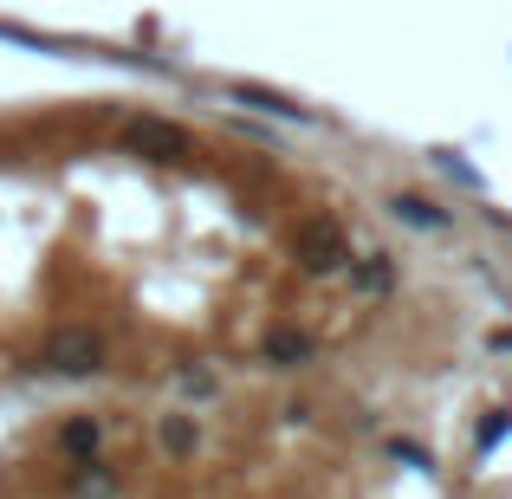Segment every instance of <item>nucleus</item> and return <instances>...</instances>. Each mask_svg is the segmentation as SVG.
I'll return each mask as SVG.
<instances>
[{
  "label": "nucleus",
  "mask_w": 512,
  "mask_h": 499,
  "mask_svg": "<svg viewBox=\"0 0 512 499\" xmlns=\"http://www.w3.org/2000/svg\"><path fill=\"white\" fill-rule=\"evenodd\" d=\"M59 448H65V454H78V461H85V454L98 448V422H65V428H59Z\"/></svg>",
  "instance_id": "nucleus-2"
},
{
  "label": "nucleus",
  "mask_w": 512,
  "mask_h": 499,
  "mask_svg": "<svg viewBox=\"0 0 512 499\" xmlns=\"http://www.w3.org/2000/svg\"><path fill=\"white\" fill-rule=\"evenodd\" d=\"M104 357H111V350H104V331H91V325H65L46 350V363L65 370V376H98Z\"/></svg>",
  "instance_id": "nucleus-1"
}]
</instances>
